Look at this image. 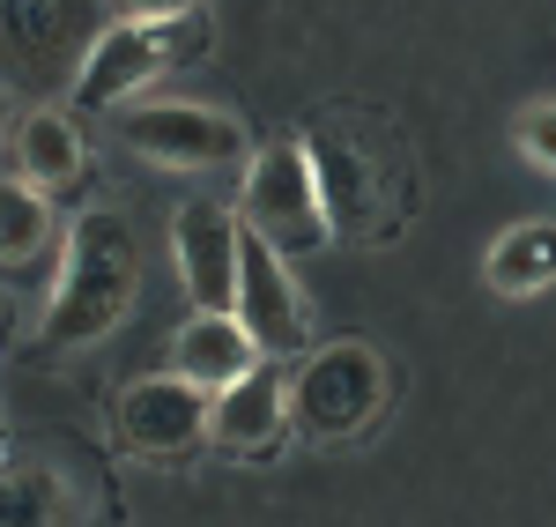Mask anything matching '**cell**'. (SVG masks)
Returning a JSON list of instances; mask_svg holds the SVG:
<instances>
[{"instance_id": "obj_6", "label": "cell", "mask_w": 556, "mask_h": 527, "mask_svg": "<svg viewBox=\"0 0 556 527\" xmlns=\"http://www.w3.org/2000/svg\"><path fill=\"white\" fill-rule=\"evenodd\" d=\"M119 141L149 164H172V172H223L245 156V127L215 104L193 97H156V104H127L119 112Z\"/></svg>"}, {"instance_id": "obj_18", "label": "cell", "mask_w": 556, "mask_h": 527, "mask_svg": "<svg viewBox=\"0 0 556 527\" xmlns=\"http://www.w3.org/2000/svg\"><path fill=\"white\" fill-rule=\"evenodd\" d=\"M8 127H15V120H8V97H0V149H8Z\"/></svg>"}, {"instance_id": "obj_4", "label": "cell", "mask_w": 556, "mask_h": 527, "mask_svg": "<svg viewBox=\"0 0 556 527\" xmlns=\"http://www.w3.org/2000/svg\"><path fill=\"white\" fill-rule=\"evenodd\" d=\"M386 409V364L371 342H327L290 372V424L304 439H356Z\"/></svg>"}, {"instance_id": "obj_12", "label": "cell", "mask_w": 556, "mask_h": 527, "mask_svg": "<svg viewBox=\"0 0 556 527\" xmlns=\"http://www.w3.org/2000/svg\"><path fill=\"white\" fill-rule=\"evenodd\" d=\"M282 424H290V372H275V364H260L253 379L208 401V439L223 453H267L282 439Z\"/></svg>"}, {"instance_id": "obj_5", "label": "cell", "mask_w": 556, "mask_h": 527, "mask_svg": "<svg viewBox=\"0 0 556 527\" xmlns=\"http://www.w3.org/2000/svg\"><path fill=\"white\" fill-rule=\"evenodd\" d=\"M245 230L275 253H319L334 230H327V209H319V178H312V156H304L298 134L267 141L253 164H245Z\"/></svg>"}, {"instance_id": "obj_1", "label": "cell", "mask_w": 556, "mask_h": 527, "mask_svg": "<svg viewBox=\"0 0 556 527\" xmlns=\"http://www.w3.org/2000/svg\"><path fill=\"white\" fill-rule=\"evenodd\" d=\"M312 178H319V209L327 230L349 246H386L416 216V156L401 127L371 104H319L298 127Z\"/></svg>"}, {"instance_id": "obj_9", "label": "cell", "mask_w": 556, "mask_h": 527, "mask_svg": "<svg viewBox=\"0 0 556 527\" xmlns=\"http://www.w3.org/2000/svg\"><path fill=\"white\" fill-rule=\"evenodd\" d=\"M208 401L215 394H201L193 379L164 372V379H134L119 394V409H112V424H119V439L134 453H186L208 431Z\"/></svg>"}, {"instance_id": "obj_2", "label": "cell", "mask_w": 556, "mask_h": 527, "mask_svg": "<svg viewBox=\"0 0 556 527\" xmlns=\"http://www.w3.org/2000/svg\"><path fill=\"white\" fill-rule=\"evenodd\" d=\"M134 290H141V238H134V223L112 216V209H89V216L67 230L60 290H52V312H45V342H52V350L104 342V335L127 319Z\"/></svg>"}, {"instance_id": "obj_7", "label": "cell", "mask_w": 556, "mask_h": 527, "mask_svg": "<svg viewBox=\"0 0 556 527\" xmlns=\"http://www.w3.org/2000/svg\"><path fill=\"white\" fill-rule=\"evenodd\" d=\"M193 45H208V8H186V23H172V30H134V23L112 15V30L97 38L83 83H75V104L83 112H127L134 89L149 83V75H164L178 52H193Z\"/></svg>"}, {"instance_id": "obj_14", "label": "cell", "mask_w": 556, "mask_h": 527, "mask_svg": "<svg viewBox=\"0 0 556 527\" xmlns=\"http://www.w3.org/2000/svg\"><path fill=\"white\" fill-rule=\"evenodd\" d=\"M83 498L60 461H0V527H75Z\"/></svg>"}, {"instance_id": "obj_13", "label": "cell", "mask_w": 556, "mask_h": 527, "mask_svg": "<svg viewBox=\"0 0 556 527\" xmlns=\"http://www.w3.org/2000/svg\"><path fill=\"white\" fill-rule=\"evenodd\" d=\"M267 356L253 350V335L230 319V312H193L186 327H178V350H172V372L178 379H193L201 394H223V387H238V379H253Z\"/></svg>"}, {"instance_id": "obj_3", "label": "cell", "mask_w": 556, "mask_h": 527, "mask_svg": "<svg viewBox=\"0 0 556 527\" xmlns=\"http://www.w3.org/2000/svg\"><path fill=\"white\" fill-rule=\"evenodd\" d=\"M104 30L112 15L83 0H0V97H75Z\"/></svg>"}, {"instance_id": "obj_17", "label": "cell", "mask_w": 556, "mask_h": 527, "mask_svg": "<svg viewBox=\"0 0 556 527\" xmlns=\"http://www.w3.org/2000/svg\"><path fill=\"white\" fill-rule=\"evenodd\" d=\"M519 149H527V164L556 172V104H534V112H519Z\"/></svg>"}, {"instance_id": "obj_15", "label": "cell", "mask_w": 556, "mask_h": 527, "mask_svg": "<svg viewBox=\"0 0 556 527\" xmlns=\"http://www.w3.org/2000/svg\"><path fill=\"white\" fill-rule=\"evenodd\" d=\"M482 275H490L497 298H534V290H549L556 283V223H519V230H505V238L490 246Z\"/></svg>"}, {"instance_id": "obj_11", "label": "cell", "mask_w": 556, "mask_h": 527, "mask_svg": "<svg viewBox=\"0 0 556 527\" xmlns=\"http://www.w3.org/2000/svg\"><path fill=\"white\" fill-rule=\"evenodd\" d=\"M238 246H245V223L215 201H193L178 216V275L201 312H238Z\"/></svg>"}, {"instance_id": "obj_16", "label": "cell", "mask_w": 556, "mask_h": 527, "mask_svg": "<svg viewBox=\"0 0 556 527\" xmlns=\"http://www.w3.org/2000/svg\"><path fill=\"white\" fill-rule=\"evenodd\" d=\"M52 246V201L0 172V267H23Z\"/></svg>"}, {"instance_id": "obj_8", "label": "cell", "mask_w": 556, "mask_h": 527, "mask_svg": "<svg viewBox=\"0 0 556 527\" xmlns=\"http://www.w3.org/2000/svg\"><path fill=\"white\" fill-rule=\"evenodd\" d=\"M245 335H253L260 356H298L312 342V327H304V305L298 290H290V267L275 246H260L253 230H245V246H238V312H230Z\"/></svg>"}, {"instance_id": "obj_10", "label": "cell", "mask_w": 556, "mask_h": 527, "mask_svg": "<svg viewBox=\"0 0 556 527\" xmlns=\"http://www.w3.org/2000/svg\"><path fill=\"white\" fill-rule=\"evenodd\" d=\"M8 178L15 186H30L45 201H60V193H83L97 164H89V141L75 134V120H60V112H23L15 127H8Z\"/></svg>"}]
</instances>
